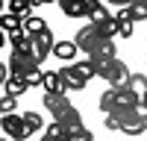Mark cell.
<instances>
[{
  "instance_id": "obj_26",
  "label": "cell",
  "mask_w": 147,
  "mask_h": 141,
  "mask_svg": "<svg viewBox=\"0 0 147 141\" xmlns=\"http://www.w3.org/2000/svg\"><path fill=\"white\" fill-rule=\"evenodd\" d=\"M44 3H59V0H32V6H44Z\"/></svg>"
},
{
  "instance_id": "obj_5",
  "label": "cell",
  "mask_w": 147,
  "mask_h": 141,
  "mask_svg": "<svg viewBox=\"0 0 147 141\" xmlns=\"http://www.w3.org/2000/svg\"><path fill=\"white\" fill-rule=\"evenodd\" d=\"M74 41H77L80 50H85V53L91 56V50H94V47L100 44L103 38H100V32H97L94 23H85V27H80V30H77V38H74Z\"/></svg>"
},
{
  "instance_id": "obj_28",
  "label": "cell",
  "mask_w": 147,
  "mask_h": 141,
  "mask_svg": "<svg viewBox=\"0 0 147 141\" xmlns=\"http://www.w3.org/2000/svg\"><path fill=\"white\" fill-rule=\"evenodd\" d=\"M144 132H147V115H144Z\"/></svg>"
},
{
  "instance_id": "obj_29",
  "label": "cell",
  "mask_w": 147,
  "mask_h": 141,
  "mask_svg": "<svg viewBox=\"0 0 147 141\" xmlns=\"http://www.w3.org/2000/svg\"><path fill=\"white\" fill-rule=\"evenodd\" d=\"M41 141H53V138H50V135H44V138H41Z\"/></svg>"
},
{
  "instance_id": "obj_4",
  "label": "cell",
  "mask_w": 147,
  "mask_h": 141,
  "mask_svg": "<svg viewBox=\"0 0 147 141\" xmlns=\"http://www.w3.org/2000/svg\"><path fill=\"white\" fill-rule=\"evenodd\" d=\"M144 109L141 106H136V109H127V112H121V132H127V135H141L144 132Z\"/></svg>"
},
{
  "instance_id": "obj_3",
  "label": "cell",
  "mask_w": 147,
  "mask_h": 141,
  "mask_svg": "<svg viewBox=\"0 0 147 141\" xmlns=\"http://www.w3.org/2000/svg\"><path fill=\"white\" fill-rule=\"evenodd\" d=\"M0 129H3V135H9V141H27L30 138V129L24 124V115H18V112L0 117Z\"/></svg>"
},
{
  "instance_id": "obj_18",
  "label": "cell",
  "mask_w": 147,
  "mask_h": 141,
  "mask_svg": "<svg viewBox=\"0 0 147 141\" xmlns=\"http://www.w3.org/2000/svg\"><path fill=\"white\" fill-rule=\"evenodd\" d=\"M24 124H27V129H30V135H32V132H38V129H41V124H44V117H41L38 112H24Z\"/></svg>"
},
{
  "instance_id": "obj_6",
  "label": "cell",
  "mask_w": 147,
  "mask_h": 141,
  "mask_svg": "<svg viewBox=\"0 0 147 141\" xmlns=\"http://www.w3.org/2000/svg\"><path fill=\"white\" fill-rule=\"evenodd\" d=\"M59 74H62V79H65L68 91H82L85 85H88V79H85V77L80 74L77 62H74V65H65V68H59Z\"/></svg>"
},
{
  "instance_id": "obj_19",
  "label": "cell",
  "mask_w": 147,
  "mask_h": 141,
  "mask_svg": "<svg viewBox=\"0 0 147 141\" xmlns=\"http://www.w3.org/2000/svg\"><path fill=\"white\" fill-rule=\"evenodd\" d=\"M77 68H80V74H82L85 79H91V77H97V65L91 62V59H82V62H77Z\"/></svg>"
},
{
  "instance_id": "obj_13",
  "label": "cell",
  "mask_w": 147,
  "mask_h": 141,
  "mask_svg": "<svg viewBox=\"0 0 147 141\" xmlns=\"http://www.w3.org/2000/svg\"><path fill=\"white\" fill-rule=\"evenodd\" d=\"M129 91L138 97V103H144V97H147V70H144V74H132V79H129Z\"/></svg>"
},
{
  "instance_id": "obj_23",
  "label": "cell",
  "mask_w": 147,
  "mask_h": 141,
  "mask_svg": "<svg viewBox=\"0 0 147 141\" xmlns=\"http://www.w3.org/2000/svg\"><path fill=\"white\" fill-rule=\"evenodd\" d=\"M15 103H18V97H3V115L15 112Z\"/></svg>"
},
{
  "instance_id": "obj_21",
  "label": "cell",
  "mask_w": 147,
  "mask_h": 141,
  "mask_svg": "<svg viewBox=\"0 0 147 141\" xmlns=\"http://www.w3.org/2000/svg\"><path fill=\"white\" fill-rule=\"evenodd\" d=\"M103 126L112 129V132H118V129H121V117H118V115H106V117H103Z\"/></svg>"
},
{
  "instance_id": "obj_9",
  "label": "cell",
  "mask_w": 147,
  "mask_h": 141,
  "mask_svg": "<svg viewBox=\"0 0 147 141\" xmlns=\"http://www.w3.org/2000/svg\"><path fill=\"white\" fill-rule=\"evenodd\" d=\"M41 88L47 94H68V85H65V79L59 70H44V82H41Z\"/></svg>"
},
{
  "instance_id": "obj_8",
  "label": "cell",
  "mask_w": 147,
  "mask_h": 141,
  "mask_svg": "<svg viewBox=\"0 0 147 141\" xmlns=\"http://www.w3.org/2000/svg\"><path fill=\"white\" fill-rule=\"evenodd\" d=\"M41 103H44V109L50 112V117H56V115H62L68 106H74L71 100H68V94H47L44 91V97H41Z\"/></svg>"
},
{
  "instance_id": "obj_22",
  "label": "cell",
  "mask_w": 147,
  "mask_h": 141,
  "mask_svg": "<svg viewBox=\"0 0 147 141\" xmlns=\"http://www.w3.org/2000/svg\"><path fill=\"white\" fill-rule=\"evenodd\" d=\"M121 23V38H129V35H132V23H136V21H118Z\"/></svg>"
},
{
  "instance_id": "obj_25",
  "label": "cell",
  "mask_w": 147,
  "mask_h": 141,
  "mask_svg": "<svg viewBox=\"0 0 147 141\" xmlns=\"http://www.w3.org/2000/svg\"><path fill=\"white\" fill-rule=\"evenodd\" d=\"M109 3H115L118 9H124V6H132V3H136V0H109Z\"/></svg>"
},
{
  "instance_id": "obj_20",
  "label": "cell",
  "mask_w": 147,
  "mask_h": 141,
  "mask_svg": "<svg viewBox=\"0 0 147 141\" xmlns=\"http://www.w3.org/2000/svg\"><path fill=\"white\" fill-rule=\"evenodd\" d=\"M65 141H94V135L88 132V129H77V132H71Z\"/></svg>"
},
{
  "instance_id": "obj_14",
  "label": "cell",
  "mask_w": 147,
  "mask_h": 141,
  "mask_svg": "<svg viewBox=\"0 0 147 141\" xmlns=\"http://www.w3.org/2000/svg\"><path fill=\"white\" fill-rule=\"evenodd\" d=\"M77 41H56V47H53V56H59L62 62H71L74 56H77Z\"/></svg>"
},
{
  "instance_id": "obj_24",
  "label": "cell",
  "mask_w": 147,
  "mask_h": 141,
  "mask_svg": "<svg viewBox=\"0 0 147 141\" xmlns=\"http://www.w3.org/2000/svg\"><path fill=\"white\" fill-rule=\"evenodd\" d=\"M118 21H132V6H124V9H118Z\"/></svg>"
},
{
  "instance_id": "obj_12",
  "label": "cell",
  "mask_w": 147,
  "mask_h": 141,
  "mask_svg": "<svg viewBox=\"0 0 147 141\" xmlns=\"http://www.w3.org/2000/svg\"><path fill=\"white\" fill-rule=\"evenodd\" d=\"M24 91H27V82L21 77H6L3 79V97H21Z\"/></svg>"
},
{
  "instance_id": "obj_27",
  "label": "cell",
  "mask_w": 147,
  "mask_h": 141,
  "mask_svg": "<svg viewBox=\"0 0 147 141\" xmlns=\"http://www.w3.org/2000/svg\"><path fill=\"white\" fill-rule=\"evenodd\" d=\"M141 109H144V112H147V97H144V103H141Z\"/></svg>"
},
{
  "instance_id": "obj_7",
  "label": "cell",
  "mask_w": 147,
  "mask_h": 141,
  "mask_svg": "<svg viewBox=\"0 0 147 141\" xmlns=\"http://www.w3.org/2000/svg\"><path fill=\"white\" fill-rule=\"evenodd\" d=\"M53 121H56V124H62V126L68 129V135H71V132H77V129H85V126H82V115H80V109H74V106H68V109H65L62 115H56Z\"/></svg>"
},
{
  "instance_id": "obj_10",
  "label": "cell",
  "mask_w": 147,
  "mask_h": 141,
  "mask_svg": "<svg viewBox=\"0 0 147 141\" xmlns=\"http://www.w3.org/2000/svg\"><path fill=\"white\" fill-rule=\"evenodd\" d=\"M65 18H88V0H59Z\"/></svg>"
},
{
  "instance_id": "obj_1",
  "label": "cell",
  "mask_w": 147,
  "mask_h": 141,
  "mask_svg": "<svg viewBox=\"0 0 147 141\" xmlns=\"http://www.w3.org/2000/svg\"><path fill=\"white\" fill-rule=\"evenodd\" d=\"M97 106H100L103 115H121V112L136 109V106H141V103H138V97H136L129 88H112V85H109V88L100 94Z\"/></svg>"
},
{
  "instance_id": "obj_16",
  "label": "cell",
  "mask_w": 147,
  "mask_h": 141,
  "mask_svg": "<svg viewBox=\"0 0 147 141\" xmlns=\"http://www.w3.org/2000/svg\"><path fill=\"white\" fill-rule=\"evenodd\" d=\"M24 30H27L30 35H38V32H44V30H47V21H44V18H38V15H30L27 21H24Z\"/></svg>"
},
{
  "instance_id": "obj_15",
  "label": "cell",
  "mask_w": 147,
  "mask_h": 141,
  "mask_svg": "<svg viewBox=\"0 0 147 141\" xmlns=\"http://www.w3.org/2000/svg\"><path fill=\"white\" fill-rule=\"evenodd\" d=\"M6 12H12V15H18V18L27 21V18L32 15V0H9Z\"/></svg>"
},
{
  "instance_id": "obj_2",
  "label": "cell",
  "mask_w": 147,
  "mask_h": 141,
  "mask_svg": "<svg viewBox=\"0 0 147 141\" xmlns=\"http://www.w3.org/2000/svg\"><path fill=\"white\" fill-rule=\"evenodd\" d=\"M53 47H56V38H53V30H50V27H47L44 32H38V35H32V38H30V53H32V59H35L38 65L53 53Z\"/></svg>"
},
{
  "instance_id": "obj_17",
  "label": "cell",
  "mask_w": 147,
  "mask_h": 141,
  "mask_svg": "<svg viewBox=\"0 0 147 141\" xmlns=\"http://www.w3.org/2000/svg\"><path fill=\"white\" fill-rule=\"evenodd\" d=\"M3 30H6V35H9V32H18V30H24V18L12 15V12H3Z\"/></svg>"
},
{
  "instance_id": "obj_30",
  "label": "cell",
  "mask_w": 147,
  "mask_h": 141,
  "mask_svg": "<svg viewBox=\"0 0 147 141\" xmlns=\"http://www.w3.org/2000/svg\"><path fill=\"white\" fill-rule=\"evenodd\" d=\"M138 3H144V6H147V0H138Z\"/></svg>"
},
{
  "instance_id": "obj_11",
  "label": "cell",
  "mask_w": 147,
  "mask_h": 141,
  "mask_svg": "<svg viewBox=\"0 0 147 141\" xmlns=\"http://www.w3.org/2000/svg\"><path fill=\"white\" fill-rule=\"evenodd\" d=\"M109 18V12H106V6L100 3V0H88V23H94V27H100V23H106Z\"/></svg>"
}]
</instances>
